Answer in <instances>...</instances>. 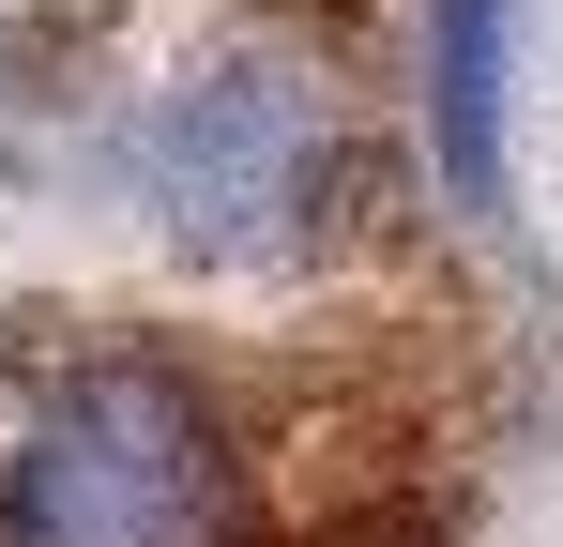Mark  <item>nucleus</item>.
<instances>
[{"label":"nucleus","mask_w":563,"mask_h":547,"mask_svg":"<svg viewBox=\"0 0 563 547\" xmlns=\"http://www.w3.org/2000/svg\"><path fill=\"white\" fill-rule=\"evenodd\" d=\"M503 77H518V0H427V153L457 198H503Z\"/></svg>","instance_id":"obj_3"},{"label":"nucleus","mask_w":563,"mask_h":547,"mask_svg":"<svg viewBox=\"0 0 563 547\" xmlns=\"http://www.w3.org/2000/svg\"><path fill=\"white\" fill-rule=\"evenodd\" d=\"M0 547H260V471L168 350L62 365L0 471Z\"/></svg>","instance_id":"obj_1"},{"label":"nucleus","mask_w":563,"mask_h":547,"mask_svg":"<svg viewBox=\"0 0 563 547\" xmlns=\"http://www.w3.org/2000/svg\"><path fill=\"white\" fill-rule=\"evenodd\" d=\"M320 182H335V122H320V77H289V62H229L153 122V213L213 259L289 244L320 213Z\"/></svg>","instance_id":"obj_2"}]
</instances>
